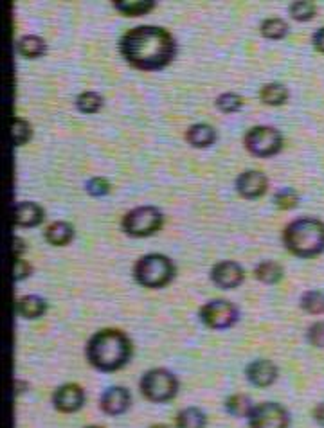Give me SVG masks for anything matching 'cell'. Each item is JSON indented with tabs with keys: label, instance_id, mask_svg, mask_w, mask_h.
I'll return each mask as SVG.
<instances>
[{
	"label": "cell",
	"instance_id": "6da1fadb",
	"mask_svg": "<svg viewBox=\"0 0 324 428\" xmlns=\"http://www.w3.org/2000/svg\"><path fill=\"white\" fill-rule=\"evenodd\" d=\"M119 53L130 67L153 73L168 67L177 56V42L159 26L132 27L119 38Z\"/></svg>",
	"mask_w": 324,
	"mask_h": 428
},
{
	"label": "cell",
	"instance_id": "7a4b0ae2",
	"mask_svg": "<svg viewBox=\"0 0 324 428\" xmlns=\"http://www.w3.org/2000/svg\"><path fill=\"white\" fill-rule=\"evenodd\" d=\"M134 346L128 335L119 329H100L88 338L85 356L94 369L101 373H114L122 369L132 358Z\"/></svg>",
	"mask_w": 324,
	"mask_h": 428
},
{
	"label": "cell",
	"instance_id": "3957f363",
	"mask_svg": "<svg viewBox=\"0 0 324 428\" xmlns=\"http://www.w3.org/2000/svg\"><path fill=\"white\" fill-rule=\"evenodd\" d=\"M283 247L294 256L310 260L324 252V223L315 218H296L283 229Z\"/></svg>",
	"mask_w": 324,
	"mask_h": 428
},
{
	"label": "cell",
	"instance_id": "277c9868",
	"mask_svg": "<svg viewBox=\"0 0 324 428\" xmlns=\"http://www.w3.org/2000/svg\"><path fill=\"white\" fill-rule=\"evenodd\" d=\"M175 263L164 254H146L134 267V277L141 287L150 290L168 287L175 277Z\"/></svg>",
	"mask_w": 324,
	"mask_h": 428
},
{
	"label": "cell",
	"instance_id": "5b68a950",
	"mask_svg": "<svg viewBox=\"0 0 324 428\" xmlns=\"http://www.w3.org/2000/svg\"><path fill=\"white\" fill-rule=\"evenodd\" d=\"M164 225V214L155 205H139L128 210L121 220L122 232L132 237H148Z\"/></svg>",
	"mask_w": 324,
	"mask_h": 428
},
{
	"label": "cell",
	"instance_id": "8992f818",
	"mask_svg": "<svg viewBox=\"0 0 324 428\" xmlns=\"http://www.w3.org/2000/svg\"><path fill=\"white\" fill-rule=\"evenodd\" d=\"M142 396L152 403H166L179 392V380L168 369H150L139 382Z\"/></svg>",
	"mask_w": 324,
	"mask_h": 428
},
{
	"label": "cell",
	"instance_id": "52a82bcc",
	"mask_svg": "<svg viewBox=\"0 0 324 428\" xmlns=\"http://www.w3.org/2000/svg\"><path fill=\"white\" fill-rule=\"evenodd\" d=\"M244 144L251 155L259 159H271L281 153L285 141L278 128L268 127V124H259L252 127L244 135Z\"/></svg>",
	"mask_w": 324,
	"mask_h": 428
},
{
	"label": "cell",
	"instance_id": "ba28073f",
	"mask_svg": "<svg viewBox=\"0 0 324 428\" xmlns=\"http://www.w3.org/2000/svg\"><path fill=\"white\" fill-rule=\"evenodd\" d=\"M200 321L211 329H229L240 321V311L233 302L225 301V299H214V301L206 302L200 308Z\"/></svg>",
	"mask_w": 324,
	"mask_h": 428
},
{
	"label": "cell",
	"instance_id": "9c48e42d",
	"mask_svg": "<svg viewBox=\"0 0 324 428\" xmlns=\"http://www.w3.org/2000/svg\"><path fill=\"white\" fill-rule=\"evenodd\" d=\"M288 410L279 403H259V405H254L251 416H249L251 428H288Z\"/></svg>",
	"mask_w": 324,
	"mask_h": 428
},
{
	"label": "cell",
	"instance_id": "30bf717a",
	"mask_svg": "<svg viewBox=\"0 0 324 428\" xmlns=\"http://www.w3.org/2000/svg\"><path fill=\"white\" fill-rule=\"evenodd\" d=\"M85 390L78 383H63L53 392V407L61 414H74L83 409Z\"/></svg>",
	"mask_w": 324,
	"mask_h": 428
},
{
	"label": "cell",
	"instance_id": "8fae6325",
	"mask_svg": "<svg viewBox=\"0 0 324 428\" xmlns=\"http://www.w3.org/2000/svg\"><path fill=\"white\" fill-rule=\"evenodd\" d=\"M236 191L245 200H258L268 191V178L265 173L247 169L236 176Z\"/></svg>",
	"mask_w": 324,
	"mask_h": 428
},
{
	"label": "cell",
	"instance_id": "7c38bea8",
	"mask_svg": "<svg viewBox=\"0 0 324 428\" xmlns=\"http://www.w3.org/2000/svg\"><path fill=\"white\" fill-rule=\"evenodd\" d=\"M244 268L236 261H220L211 268V281L221 290H233L244 283Z\"/></svg>",
	"mask_w": 324,
	"mask_h": 428
},
{
	"label": "cell",
	"instance_id": "4fadbf2b",
	"mask_svg": "<svg viewBox=\"0 0 324 428\" xmlns=\"http://www.w3.org/2000/svg\"><path fill=\"white\" fill-rule=\"evenodd\" d=\"M245 376H247V380L254 387L267 389V387H271L272 383L278 380L279 369L274 362H271V360L259 358L249 363L247 369H245Z\"/></svg>",
	"mask_w": 324,
	"mask_h": 428
},
{
	"label": "cell",
	"instance_id": "5bb4252c",
	"mask_svg": "<svg viewBox=\"0 0 324 428\" xmlns=\"http://www.w3.org/2000/svg\"><path fill=\"white\" fill-rule=\"evenodd\" d=\"M132 396H130L128 389L125 387H110L101 394L100 407L105 414L108 416H121L128 410Z\"/></svg>",
	"mask_w": 324,
	"mask_h": 428
},
{
	"label": "cell",
	"instance_id": "9a60e30c",
	"mask_svg": "<svg viewBox=\"0 0 324 428\" xmlns=\"http://www.w3.org/2000/svg\"><path fill=\"white\" fill-rule=\"evenodd\" d=\"M15 225L22 229L38 227L46 218V210L36 202H19L15 205Z\"/></svg>",
	"mask_w": 324,
	"mask_h": 428
},
{
	"label": "cell",
	"instance_id": "2e32d148",
	"mask_svg": "<svg viewBox=\"0 0 324 428\" xmlns=\"http://www.w3.org/2000/svg\"><path fill=\"white\" fill-rule=\"evenodd\" d=\"M186 142L197 149H206L216 142V130L207 122H197L186 130Z\"/></svg>",
	"mask_w": 324,
	"mask_h": 428
},
{
	"label": "cell",
	"instance_id": "e0dca14e",
	"mask_svg": "<svg viewBox=\"0 0 324 428\" xmlns=\"http://www.w3.org/2000/svg\"><path fill=\"white\" fill-rule=\"evenodd\" d=\"M16 314L27 321H36L47 314V301L40 295H23L16 301Z\"/></svg>",
	"mask_w": 324,
	"mask_h": 428
},
{
	"label": "cell",
	"instance_id": "ac0fdd59",
	"mask_svg": "<svg viewBox=\"0 0 324 428\" xmlns=\"http://www.w3.org/2000/svg\"><path fill=\"white\" fill-rule=\"evenodd\" d=\"M46 241L53 247H67L70 241L74 240V227L69 222H63V220H58V222L49 223L46 227Z\"/></svg>",
	"mask_w": 324,
	"mask_h": 428
},
{
	"label": "cell",
	"instance_id": "d6986e66",
	"mask_svg": "<svg viewBox=\"0 0 324 428\" xmlns=\"http://www.w3.org/2000/svg\"><path fill=\"white\" fill-rule=\"evenodd\" d=\"M16 50L26 60H38L47 53V43L38 35H23L16 42Z\"/></svg>",
	"mask_w": 324,
	"mask_h": 428
},
{
	"label": "cell",
	"instance_id": "ffe728a7",
	"mask_svg": "<svg viewBox=\"0 0 324 428\" xmlns=\"http://www.w3.org/2000/svg\"><path fill=\"white\" fill-rule=\"evenodd\" d=\"M153 0H114L112 8L117 9L122 16H145L155 9Z\"/></svg>",
	"mask_w": 324,
	"mask_h": 428
},
{
	"label": "cell",
	"instance_id": "44dd1931",
	"mask_svg": "<svg viewBox=\"0 0 324 428\" xmlns=\"http://www.w3.org/2000/svg\"><path fill=\"white\" fill-rule=\"evenodd\" d=\"M288 90L281 83H267L259 88V100L267 107H283L288 101Z\"/></svg>",
	"mask_w": 324,
	"mask_h": 428
},
{
	"label": "cell",
	"instance_id": "7402d4cb",
	"mask_svg": "<svg viewBox=\"0 0 324 428\" xmlns=\"http://www.w3.org/2000/svg\"><path fill=\"white\" fill-rule=\"evenodd\" d=\"M206 424L207 416L199 407H187V409H182L175 417L177 428H206Z\"/></svg>",
	"mask_w": 324,
	"mask_h": 428
},
{
	"label": "cell",
	"instance_id": "603a6c76",
	"mask_svg": "<svg viewBox=\"0 0 324 428\" xmlns=\"http://www.w3.org/2000/svg\"><path fill=\"white\" fill-rule=\"evenodd\" d=\"M283 267L276 261H261L254 270V277L263 284H278L283 279Z\"/></svg>",
	"mask_w": 324,
	"mask_h": 428
},
{
	"label": "cell",
	"instance_id": "cb8c5ba5",
	"mask_svg": "<svg viewBox=\"0 0 324 428\" xmlns=\"http://www.w3.org/2000/svg\"><path fill=\"white\" fill-rule=\"evenodd\" d=\"M259 33L267 40H283L288 35V23L279 16H271L259 23Z\"/></svg>",
	"mask_w": 324,
	"mask_h": 428
},
{
	"label": "cell",
	"instance_id": "d4e9b609",
	"mask_svg": "<svg viewBox=\"0 0 324 428\" xmlns=\"http://www.w3.org/2000/svg\"><path fill=\"white\" fill-rule=\"evenodd\" d=\"M252 409H254V405H252L251 397L247 394H233L225 400V410L234 417H249Z\"/></svg>",
	"mask_w": 324,
	"mask_h": 428
},
{
	"label": "cell",
	"instance_id": "484cf974",
	"mask_svg": "<svg viewBox=\"0 0 324 428\" xmlns=\"http://www.w3.org/2000/svg\"><path fill=\"white\" fill-rule=\"evenodd\" d=\"M101 107H103V96L98 94V92L85 90L81 94H78L76 108L81 114H95V112L101 110Z\"/></svg>",
	"mask_w": 324,
	"mask_h": 428
},
{
	"label": "cell",
	"instance_id": "4316f807",
	"mask_svg": "<svg viewBox=\"0 0 324 428\" xmlns=\"http://www.w3.org/2000/svg\"><path fill=\"white\" fill-rule=\"evenodd\" d=\"M288 13L296 22H310V20L315 18L317 6L310 0H296L290 4Z\"/></svg>",
	"mask_w": 324,
	"mask_h": 428
},
{
	"label": "cell",
	"instance_id": "83f0119b",
	"mask_svg": "<svg viewBox=\"0 0 324 428\" xmlns=\"http://www.w3.org/2000/svg\"><path fill=\"white\" fill-rule=\"evenodd\" d=\"M214 105L221 114H236L244 108V97L236 92H224L214 100Z\"/></svg>",
	"mask_w": 324,
	"mask_h": 428
},
{
	"label": "cell",
	"instance_id": "f1b7e54d",
	"mask_svg": "<svg viewBox=\"0 0 324 428\" xmlns=\"http://www.w3.org/2000/svg\"><path fill=\"white\" fill-rule=\"evenodd\" d=\"M11 134H13V141H15V146L16 148H20V146L27 144V142L33 139V127H31V122L26 121V119L13 117Z\"/></svg>",
	"mask_w": 324,
	"mask_h": 428
},
{
	"label": "cell",
	"instance_id": "f546056e",
	"mask_svg": "<svg viewBox=\"0 0 324 428\" xmlns=\"http://www.w3.org/2000/svg\"><path fill=\"white\" fill-rule=\"evenodd\" d=\"M301 308L310 315H323L324 314V291L310 290L303 294Z\"/></svg>",
	"mask_w": 324,
	"mask_h": 428
},
{
	"label": "cell",
	"instance_id": "4dcf8cb0",
	"mask_svg": "<svg viewBox=\"0 0 324 428\" xmlns=\"http://www.w3.org/2000/svg\"><path fill=\"white\" fill-rule=\"evenodd\" d=\"M299 193L296 189H279L278 193L274 195V205L278 207L279 210H292L299 205Z\"/></svg>",
	"mask_w": 324,
	"mask_h": 428
},
{
	"label": "cell",
	"instance_id": "1f68e13d",
	"mask_svg": "<svg viewBox=\"0 0 324 428\" xmlns=\"http://www.w3.org/2000/svg\"><path fill=\"white\" fill-rule=\"evenodd\" d=\"M110 182L105 176H92L85 183V191L90 196H94V198H103V196H107L110 193Z\"/></svg>",
	"mask_w": 324,
	"mask_h": 428
},
{
	"label": "cell",
	"instance_id": "d6a6232c",
	"mask_svg": "<svg viewBox=\"0 0 324 428\" xmlns=\"http://www.w3.org/2000/svg\"><path fill=\"white\" fill-rule=\"evenodd\" d=\"M306 338H308V342L313 346V348L323 349L324 348V321L313 322V324L308 328Z\"/></svg>",
	"mask_w": 324,
	"mask_h": 428
},
{
	"label": "cell",
	"instance_id": "836d02e7",
	"mask_svg": "<svg viewBox=\"0 0 324 428\" xmlns=\"http://www.w3.org/2000/svg\"><path fill=\"white\" fill-rule=\"evenodd\" d=\"M31 264L27 263L26 260H22V257H19V260L15 261V279L16 281H22L26 279V277H29L31 275Z\"/></svg>",
	"mask_w": 324,
	"mask_h": 428
},
{
	"label": "cell",
	"instance_id": "e575fe53",
	"mask_svg": "<svg viewBox=\"0 0 324 428\" xmlns=\"http://www.w3.org/2000/svg\"><path fill=\"white\" fill-rule=\"evenodd\" d=\"M312 43L313 47H315L317 53L324 54V27H320V29H317L315 33H313Z\"/></svg>",
	"mask_w": 324,
	"mask_h": 428
},
{
	"label": "cell",
	"instance_id": "d590c367",
	"mask_svg": "<svg viewBox=\"0 0 324 428\" xmlns=\"http://www.w3.org/2000/svg\"><path fill=\"white\" fill-rule=\"evenodd\" d=\"M313 419H315L320 427H324V402L319 403V405L313 409Z\"/></svg>",
	"mask_w": 324,
	"mask_h": 428
},
{
	"label": "cell",
	"instance_id": "8d00e7d4",
	"mask_svg": "<svg viewBox=\"0 0 324 428\" xmlns=\"http://www.w3.org/2000/svg\"><path fill=\"white\" fill-rule=\"evenodd\" d=\"M13 247H15V256H16V260H19V257H22L23 249H26V245H23V240H22V237L16 236V237H15V243H13Z\"/></svg>",
	"mask_w": 324,
	"mask_h": 428
},
{
	"label": "cell",
	"instance_id": "74e56055",
	"mask_svg": "<svg viewBox=\"0 0 324 428\" xmlns=\"http://www.w3.org/2000/svg\"><path fill=\"white\" fill-rule=\"evenodd\" d=\"M16 385H19V389H16V394H22L23 390H26L27 383H23V382H20V380H16Z\"/></svg>",
	"mask_w": 324,
	"mask_h": 428
},
{
	"label": "cell",
	"instance_id": "f35d334b",
	"mask_svg": "<svg viewBox=\"0 0 324 428\" xmlns=\"http://www.w3.org/2000/svg\"><path fill=\"white\" fill-rule=\"evenodd\" d=\"M150 428H169V427H168V424H152Z\"/></svg>",
	"mask_w": 324,
	"mask_h": 428
},
{
	"label": "cell",
	"instance_id": "ab89813d",
	"mask_svg": "<svg viewBox=\"0 0 324 428\" xmlns=\"http://www.w3.org/2000/svg\"><path fill=\"white\" fill-rule=\"evenodd\" d=\"M87 428H103V427H87Z\"/></svg>",
	"mask_w": 324,
	"mask_h": 428
}]
</instances>
